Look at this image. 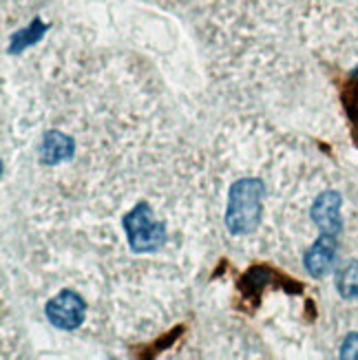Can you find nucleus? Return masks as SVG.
<instances>
[{"label":"nucleus","mask_w":358,"mask_h":360,"mask_svg":"<svg viewBox=\"0 0 358 360\" xmlns=\"http://www.w3.org/2000/svg\"><path fill=\"white\" fill-rule=\"evenodd\" d=\"M340 203H343V199H340V195L336 191H325L314 199L309 217H312V221L321 228V232L334 234V237L340 234V230H343Z\"/></svg>","instance_id":"obj_4"},{"label":"nucleus","mask_w":358,"mask_h":360,"mask_svg":"<svg viewBox=\"0 0 358 360\" xmlns=\"http://www.w3.org/2000/svg\"><path fill=\"white\" fill-rule=\"evenodd\" d=\"M49 31V25H44L40 18H34L31 20L29 27L15 31V34L11 36V42H9V53H23L27 46L36 44L44 38V34Z\"/></svg>","instance_id":"obj_7"},{"label":"nucleus","mask_w":358,"mask_h":360,"mask_svg":"<svg viewBox=\"0 0 358 360\" xmlns=\"http://www.w3.org/2000/svg\"><path fill=\"white\" fill-rule=\"evenodd\" d=\"M122 228L127 232L129 248L135 255H148V252H158L162 245L166 243V224L162 219L155 217L153 208L146 201H139L135 206L124 214L122 219Z\"/></svg>","instance_id":"obj_2"},{"label":"nucleus","mask_w":358,"mask_h":360,"mask_svg":"<svg viewBox=\"0 0 358 360\" xmlns=\"http://www.w3.org/2000/svg\"><path fill=\"white\" fill-rule=\"evenodd\" d=\"M334 259H336V237L328 232H321V237L303 257L305 272L312 278H323L332 270Z\"/></svg>","instance_id":"obj_5"},{"label":"nucleus","mask_w":358,"mask_h":360,"mask_svg":"<svg viewBox=\"0 0 358 360\" xmlns=\"http://www.w3.org/2000/svg\"><path fill=\"white\" fill-rule=\"evenodd\" d=\"M336 290L343 299H358V261H347L336 272Z\"/></svg>","instance_id":"obj_8"},{"label":"nucleus","mask_w":358,"mask_h":360,"mask_svg":"<svg viewBox=\"0 0 358 360\" xmlns=\"http://www.w3.org/2000/svg\"><path fill=\"white\" fill-rule=\"evenodd\" d=\"M44 316L60 332H75L84 323L87 303L75 290H62L44 305Z\"/></svg>","instance_id":"obj_3"},{"label":"nucleus","mask_w":358,"mask_h":360,"mask_svg":"<svg viewBox=\"0 0 358 360\" xmlns=\"http://www.w3.org/2000/svg\"><path fill=\"white\" fill-rule=\"evenodd\" d=\"M263 197H266V184L259 177H241L232 181L224 212V224L230 234L245 237L259 228L263 217Z\"/></svg>","instance_id":"obj_1"},{"label":"nucleus","mask_w":358,"mask_h":360,"mask_svg":"<svg viewBox=\"0 0 358 360\" xmlns=\"http://www.w3.org/2000/svg\"><path fill=\"white\" fill-rule=\"evenodd\" d=\"M338 356L343 360H358V334L356 332L347 334V338L343 340V345H340Z\"/></svg>","instance_id":"obj_9"},{"label":"nucleus","mask_w":358,"mask_h":360,"mask_svg":"<svg viewBox=\"0 0 358 360\" xmlns=\"http://www.w3.org/2000/svg\"><path fill=\"white\" fill-rule=\"evenodd\" d=\"M75 139L62 131H46L40 144V162L46 166H58L62 162L73 160Z\"/></svg>","instance_id":"obj_6"}]
</instances>
